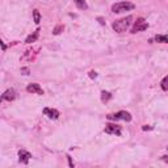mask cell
Instances as JSON below:
<instances>
[{
	"label": "cell",
	"instance_id": "ba28073f",
	"mask_svg": "<svg viewBox=\"0 0 168 168\" xmlns=\"http://www.w3.org/2000/svg\"><path fill=\"white\" fill-rule=\"evenodd\" d=\"M44 113L49 116L50 118H54V119H57V118L59 117V112H58L57 109H51V108H45Z\"/></svg>",
	"mask_w": 168,
	"mask_h": 168
},
{
	"label": "cell",
	"instance_id": "6da1fadb",
	"mask_svg": "<svg viewBox=\"0 0 168 168\" xmlns=\"http://www.w3.org/2000/svg\"><path fill=\"white\" fill-rule=\"evenodd\" d=\"M131 21H133V16H128V17H124V19H119V20H116L113 22V29L114 32L117 33H124L128 30V28L130 26Z\"/></svg>",
	"mask_w": 168,
	"mask_h": 168
},
{
	"label": "cell",
	"instance_id": "7a4b0ae2",
	"mask_svg": "<svg viewBox=\"0 0 168 168\" xmlns=\"http://www.w3.org/2000/svg\"><path fill=\"white\" fill-rule=\"evenodd\" d=\"M131 9H134V4L129 3V2L116 3V4H113V7H112L113 13H122V12H125V11H131Z\"/></svg>",
	"mask_w": 168,
	"mask_h": 168
},
{
	"label": "cell",
	"instance_id": "8992f818",
	"mask_svg": "<svg viewBox=\"0 0 168 168\" xmlns=\"http://www.w3.org/2000/svg\"><path fill=\"white\" fill-rule=\"evenodd\" d=\"M105 133H108V134H117V135H119V134H121V129H119V126H117V125L108 124V125L105 126Z\"/></svg>",
	"mask_w": 168,
	"mask_h": 168
},
{
	"label": "cell",
	"instance_id": "e0dca14e",
	"mask_svg": "<svg viewBox=\"0 0 168 168\" xmlns=\"http://www.w3.org/2000/svg\"><path fill=\"white\" fill-rule=\"evenodd\" d=\"M89 76H91L92 79H93V77H96V76H97V74H96L95 71H91V72H89Z\"/></svg>",
	"mask_w": 168,
	"mask_h": 168
},
{
	"label": "cell",
	"instance_id": "277c9868",
	"mask_svg": "<svg viewBox=\"0 0 168 168\" xmlns=\"http://www.w3.org/2000/svg\"><path fill=\"white\" fill-rule=\"evenodd\" d=\"M148 28V24L143 20V19H138L135 25L133 28V30H131V33H138V32H142V30H146V29Z\"/></svg>",
	"mask_w": 168,
	"mask_h": 168
},
{
	"label": "cell",
	"instance_id": "5b68a950",
	"mask_svg": "<svg viewBox=\"0 0 168 168\" xmlns=\"http://www.w3.org/2000/svg\"><path fill=\"white\" fill-rule=\"evenodd\" d=\"M26 91L28 92H32V93H35V95H44V89L40 87V84L37 83H33V84H29L26 87Z\"/></svg>",
	"mask_w": 168,
	"mask_h": 168
},
{
	"label": "cell",
	"instance_id": "5bb4252c",
	"mask_svg": "<svg viewBox=\"0 0 168 168\" xmlns=\"http://www.w3.org/2000/svg\"><path fill=\"white\" fill-rule=\"evenodd\" d=\"M155 41L156 42H161V44H167L168 42V38H167V35H156V37H155Z\"/></svg>",
	"mask_w": 168,
	"mask_h": 168
},
{
	"label": "cell",
	"instance_id": "2e32d148",
	"mask_svg": "<svg viewBox=\"0 0 168 168\" xmlns=\"http://www.w3.org/2000/svg\"><path fill=\"white\" fill-rule=\"evenodd\" d=\"M167 82H168V77L166 76L163 80H161V88H163V91H167L168 89V86H167Z\"/></svg>",
	"mask_w": 168,
	"mask_h": 168
},
{
	"label": "cell",
	"instance_id": "7c38bea8",
	"mask_svg": "<svg viewBox=\"0 0 168 168\" xmlns=\"http://www.w3.org/2000/svg\"><path fill=\"white\" fill-rule=\"evenodd\" d=\"M33 19H34V22H35V24H40V21H41V15H40L38 9H34V11H33Z\"/></svg>",
	"mask_w": 168,
	"mask_h": 168
},
{
	"label": "cell",
	"instance_id": "4fadbf2b",
	"mask_svg": "<svg viewBox=\"0 0 168 168\" xmlns=\"http://www.w3.org/2000/svg\"><path fill=\"white\" fill-rule=\"evenodd\" d=\"M110 97H112V95L109 92H105V91L101 92V100H103L104 103H106L108 100H110Z\"/></svg>",
	"mask_w": 168,
	"mask_h": 168
},
{
	"label": "cell",
	"instance_id": "9a60e30c",
	"mask_svg": "<svg viewBox=\"0 0 168 168\" xmlns=\"http://www.w3.org/2000/svg\"><path fill=\"white\" fill-rule=\"evenodd\" d=\"M63 29H64V26L63 25H57L55 26V29H54V30H53V34H61L62 32H63Z\"/></svg>",
	"mask_w": 168,
	"mask_h": 168
},
{
	"label": "cell",
	"instance_id": "30bf717a",
	"mask_svg": "<svg viewBox=\"0 0 168 168\" xmlns=\"http://www.w3.org/2000/svg\"><path fill=\"white\" fill-rule=\"evenodd\" d=\"M38 35H40V29H37L33 34H30L29 37L26 38V44H32V42H34V41H37V38H38Z\"/></svg>",
	"mask_w": 168,
	"mask_h": 168
},
{
	"label": "cell",
	"instance_id": "52a82bcc",
	"mask_svg": "<svg viewBox=\"0 0 168 168\" xmlns=\"http://www.w3.org/2000/svg\"><path fill=\"white\" fill-rule=\"evenodd\" d=\"M15 97H16V92L13 89H7V91L0 96V101H4V100L11 101V100H15Z\"/></svg>",
	"mask_w": 168,
	"mask_h": 168
},
{
	"label": "cell",
	"instance_id": "ac0fdd59",
	"mask_svg": "<svg viewBox=\"0 0 168 168\" xmlns=\"http://www.w3.org/2000/svg\"><path fill=\"white\" fill-rule=\"evenodd\" d=\"M21 71L24 72V75H28V72H29V70H28V68H22Z\"/></svg>",
	"mask_w": 168,
	"mask_h": 168
},
{
	"label": "cell",
	"instance_id": "3957f363",
	"mask_svg": "<svg viewBox=\"0 0 168 168\" xmlns=\"http://www.w3.org/2000/svg\"><path fill=\"white\" fill-rule=\"evenodd\" d=\"M108 118H109V119H114V121H117V119H124V121L129 122V121H131V114L129 112L121 110V112L116 113V114H109V116H108Z\"/></svg>",
	"mask_w": 168,
	"mask_h": 168
},
{
	"label": "cell",
	"instance_id": "8fae6325",
	"mask_svg": "<svg viewBox=\"0 0 168 168\" xmlns=\"http://www.w3.org/2000/svg\"><path fill=\"white\" fill-rule=\"evenodd\" d=\"M75 4H76V7L79 9H87L88 8V5H87V3L84 2V0H75Z\"/></svg>",
	"mask_w": 168,
	"mask_h": 168
},
{
	"label": "cell",
	"instance_id": "9c48e42d",
	"mask_svg": "<svg viewBox=\"0 0 168 168\" xmlns=\"http://www.w3.org/2000/svg\"><path fill=\"white\" fill-rule=\"evenodd\" d=\"M19 156H20V161H22V163H28L29 159L32 158L30 152L25 151V150H21V151H19Z\"/></svg>",
	"mask_w": 168,
	"mask_h": 168
}]
</instances>
